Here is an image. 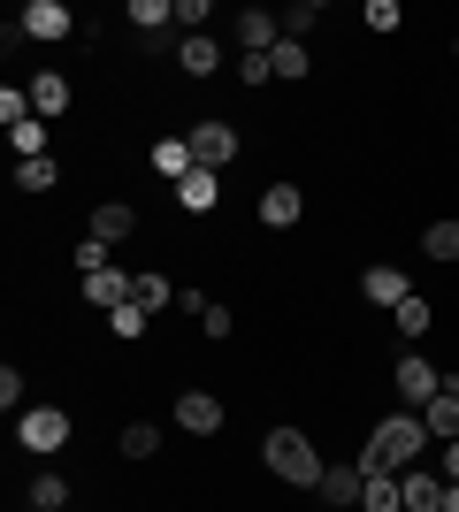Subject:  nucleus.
Instances as JSON below:
<instances>
[{"label": "nucleus", "mask_w": 459, "mask_h": 512, "mask_svg": "<svg viewBox=\"0 0 459 512\" xmlns=\"http://www.w3.org/2000/svg\"><path fill=\"white\" fill-rule=\"evenodd\" d=\"M421 444H429V428H421V413H391V421L368 436V451H360V467L368 474H406L421 459Z\"/></svg>", "instance_id": "obj_1"}, {"label": "nucleus", "mask_w": 459, "mask_h": 512, "mask_svg": "<svg viewBox=\"0 0 459 512\" xmlns=\"http://www.w3.org/2000/svg\"><path fill=\"white\" fill-rule=\"evenodd\" d=\"M261 459H268V474H276V482H299V490H322V451L306 444L299 428H268Z\"/></svg>", "instance_id": "obj_2"}, {"label": "nucleus", "mask_w": 459, "mask_h": 512, "mask_svg": "<svg viewBox=\"0 0 459 512\" xmlns=\"http://www.w3.org/2000/svg\"><path fill=\"white\" fill-rule=\"evenodd\" d=\"M16 436H23V451H62L69 444V413L62 406H31L16 421Z\"/></svg>", "instance_id": "obj_3"}, {"label": "nucleus", "mask_w": 459, "mask_h": 512, "mask_svg": "<svg viewBox=\"0 0 459 512\" xmlns=\"http://www.w3.org/2000/svg\"><path fill=\"white\" fill-rule=\"evenodd\" d=\"M16 31H23V39H46V46H54V39H69V31H77V16H69L62 0H31V8L16 16Z\"/></svg>", "instance_id": "obj_4"}, {"label": "nucleus", "mask_w": 459, "mask_h": 512, "mask_svg": "<svg viewBox=\"0 0 459 512\" xmlns=\"http://www.w3.org/2000/svg\"><path fill=\"white\" fill-rule=\"evenodd\" d=\"M391 383H398V398H406V406H429V398L444 390V375H437L429 360H421V352H406V360L391 367Z\"/></svg>", "instance_id": "obj_5"}, {"label": "nucleus", "mask_w": 459, "mask_h": 512, "mask_svg": "<svg viewBox=\"0 0 459 512\" xmlns=\"http://www.w3.org/2000/svg\"><path fill=\"white\" fill-rule=\"evenodd\" d=\"M192 161L222 176L230 161H238V130H230V123H199V130H192Z\"/></svg>", "instance_id": "obj_6"}, {"label": "nucleus", "mask_w": 459, "mask_h": 512, "mask_svg": "<svg viewBox=\"0 0 459 512\" xmlns=\"http://www.w3.org/2000/svg\"><path fill=\"white\" fill-rule=\"evenodd\" d=\"M360 299L368 306H406L414 283H406V268H383V260H375V268H360Z\"/></svg>", "instance_id": "obj_7"}, {"label": "nucleus", "mask_w": 459, "mask_h": 512, "mask_svg": "<svg viewBox=\"0 0 459 512\" xmlns=\"http://www.w3.org/2000/svg\"><path fill=\"white\" fill-rule=\"evenodd\" d=\"M238 46H245V54H276V46H284V16L245 8V16H238Z\"/></svg>", "instance_id": "obj_8"}, {"label": "nucleus", "mask_w": 459, "mask_h": 512, "mask_svg": "<svg viewBox=\"0 0 459 512\" xmlns=\"http://www.w3.org/2000/svg\"><path fill=\"white\" fill-rule=\"evenodd\" d=\"M176 428L215 436V428H222V398H215V390H184V398H176Z\"/></svg>", "instance_id": "obj_9"}, {"label": "nucleus", "mask_w": 459, "mask_h": 512, "mask_svg": "<svg viewBox=\"0 0 459 512\" xmlns=\"http://www.w3.org/2000/svg\"><path fill=\"white\" fill-rule=\"evenodd\" d=\"M131 268H100V276H85V299L100 306V314H115V306H131Z\"/></svg>", "instance_id": "obj_10"}, {"label": "nucleus", "mask_w": 459, "mask_h": 512, "mask_svg": "<svg viewBox=\"0 0 459 512\" xmlns=\"http://www.w3.org/2000/svg\"><path fill=\"white\" fill-rule=\"evenodd\" d=\"M360 490H368V467H360V459L322 467V497H329V505H360Z\"/></svg>", "instance_id": "obj_11"}, {"label": "nucleus", "mask_w": 459, "mask_h": 512, "mask_svg": "<svg viewBox=\"0 0 459 512\" xmlns=\"http://www.w3.org/2000/svg\"><path fill=\"white\" fill-rule=\"evenodd\" d=\"M299 214H306L299 184H268V192H261V222H268V230H291Z\"/></svg>", "instance_id": "obj_12"}, {"label": "nucleus", "mask_w": 459, "mask_h": 512, "mask_svg": "<svg viewBox=\"0 0 459 512\" xmlns=\"http://www.w3.org/2000/svg\"><path fill=\"white\" fill-rule=\"evenodd\" d=\"M131 23H138V39H146V46H169L176 8H169V0H131Z\"/></svg>", "instance_id": "obj_13"}, {"label": "nucleus", "mask_w": 459, "mask_h": 512, "mask_svg": "<svg viewBox=\"0 0 459 512\" xmlns=\"http://www.w3.org/2000/svg\"><path fill=\"white\" fill-rule=\"evenodd\" d=\"M131 230H138V207H123V199H108V207H92V237H100V245H123Z\"/></svg>", "instance_id": "obj_14"}, {"label": "nucleus", "mask_w": 459, "mask_h": 512, "mask_svg": "<svg viewBox=\"0 0 459 512\" xmlns=\"http://www.w3.org/2000/svg\"><path fill=\"white\" fill-rule=\"evenodd\" d=\"M421 428H429V436H444V444H459V390H437V398L421 406Z\"/></svg>", "instance_id": "obj_15"}, {"label": "nucleus", "mask_w": 459, "mask_h": 512, "mask_svg": "<svg viewBox=\"0 0 459 512\" xmlns=\"http://www.w3.org/2000/svg\"><path fill=\"white\" fill-rule=\"evenodd\" d=\"M398 490H406V512H437L444 505V482H437V474H421V467L398 474Z\"/></svg>", "instance_id": "obj_16"}, {"label": "nucleus", "mask_w": 459, "mask_h": 512, "mask_svg": "<svg viewBox=\"0 0 459 512\" xmlns=\"http://www.w3.org/2000/svg\"><path fill=\"white\" fill-rule=\"evenodd\" d=\"M153 169L169 176V184H184V176L199 169V161H192V138H161V146H153Z\"/></svg>", "instance_id": "obj_17"}, {"label": "nucleus", "mask_w": 459, "mask_h": 512, "mask_svg": "<svg viewBox=\"0 0 459 512\" xmlns=\"http://www.w3.org/2000/svg\"><path fill=\"white\" fill-rule=\"evenodd\" d=\"M31 115H69V77H31Z\"/></svg>", "instance_id": "obj_18"}, {"label": "nucleus", "mask_w": 459, "mask_h": 512, "mask_svg": "<svg viewBox=\"0 0 459 512\" xmlns=\"http://www.w3.org/2000/svg\"><path fill=\"white\" fill-rule=\"evenodd\" d=\"M131 299L146 306V314H161V306H176V283L161 276V268H138V283H131Z\"/></svg>", "instance_id": "obj_19"}, {"label": "nucleus", "mask_w": 459, "mask_h": 512, "mask_svg": "<svg viewBox=\"0 0 459 512\" xmlns=\"http://www.w3.org/2000/svg\"><path fill=\"white\" fill-rule=\"evenodd\" d=\"M360 512H406V490H398V474H368V490H360Z\"/></svg>", "instance_id": "obj_20"}, {"label": "nucleus", "mask_w": 459, "mask_h": 512, "mask_svg": "<svg viewBox=\"0 0 459 512\" xmlns=\"http://www.w3.org/2000/svg\"><path fill=\"white\" fill-rule=\"evenodd\" d=\"M176 62L192 69V77H215V69H222V46L207 39V31H199V39H184V46H176Z\"/></svg>", "instance_id": "obj_21"}, {"label": "nucleus", "mask_w": 459, "mask_h": 512, "mask_svg": "<svg viewBox=\"0 0 459 512\" xmlns=\"http://www.w3.org/2000/svg\"><path fill=\"white\" fill-rule=\"evenodd\" d=\"M215 192H222V184H215V169H192V176H184V184H176V207L207 214V207H215Z\"/></svg>", "instance_id": "obj_22"}, {"label": "nucleus", "mask_w": 459, "mask_h": 512, "mask_svg": "<svg viewBox=\"0 0 459 512\" xmlns=\"http://www.w3.org/2000/svg\"><path fill=\"white\" fill-rule=\"evenodd\" d=\"M421 253L437 260V268H452L459 260V222H429V230H421Z\"/></svg>", "instance_id": "obj_23"}, {"label": "nucleus", "mask_w": 459, "mask_h": 512, "mask_svg": "<svg viewBox=\"0 0 459 512\" xmlns=\"http://www.w3.org/2000/svg\"><path fill=\"white\" fill-rule=\"evenodd\" d=\"M115 451H123V459H153V451H161V428H153V421H131L123 436H115Z\"/></svg>", "instance_id": "obj_24"}, {"label": "nucleus", "mask_w": 459, "mask_h": 512, "mask_svg": "<svg viewBox=\"0 0 459 512\" xmlns=\"http://www.w3.org/2000/svg\"><path fill=\"white\" fill-rule=\"evenodd\" d=\"M62 505H69L62 474H31V512H62Z\"/></svg>", "instance_id": "obj_25"}, {"label": "nucleus", "mask_w": 459, "mask_h": 512, "mask_svg": "<svg viewBox=\"0 0 459 512\" xmlns=\"http://www.w3.org/2000/svg\"><path fill=\"white\" fill-rule=\"evenodd\" d=\"M268 69H276L284 85H299V77H306V39H284L276 54H268Z\"/></svg>", "instance_id": "obj_26"}, {"label": "nucleus", "mask_w": 459, "mask_h": 512, "mask_svg": "<svg viewBox=\"0 0 459 512\" xmlns=\"http://www.w3.org/2000/svg\"><path fill=\"white\" fill-rule=\"evenodd\" d=\"M306 31H322V0H291L284 8V39H306Z\"/></svg>", "instance_id": "obj_27"}, {"label": "nucleus", "mask_w": 459, "mask_h": 512, "mask_svg": "<svg viewBox=\"0 0 459 512\" xmlns=\"http://www.w3.org/2000/svg\"><path fill=\"white\" fill-rule=\"evenodd\" d=\"M0 123H8V130L39 123V115H31V85H8V92H0Z\"/></svg>", "instance_id": "obj_28"}, {"label": "nucleus", "mask_w": 459, "mask_h": 512, "mask_svg": "<svg viewBox=\"0 0 459 512\" xmlns=\"http://www.w3.org/2000/svg\"><path fill=\"white\" fill-rule=\"evenodd\" d=\"M391 321H398V337H429V299H406V306H391Z\"/></svg>", "instance_id": "obj_29"}, {"label": "nucleus", "mask_w": 459, "mask_h": 512, "mask_svg": "<svg viewBox=\"0 0 459 512\" xmlns=\"http://www.w3.org/2000/svg\"><path fill=\"white\" fill-rule=\"evenodd\" d=\"M230 329H238V314H230V306H222V299H207V306H199V337H230Z\"/></svg>", "instance_id": "obj_30"}, {"label": "nucleus", "mask_w": 459, "mask_h": 512, "mask_svg": "<svg viewBox=\"0 0 459 512\" xmlns=\"http://www.w3.org/2000/svg\"><path fill=\"white\" fill-rule=\"evenodd\" d=\"M16 184L23 192H54V161H46V153L39 161H16Z\"/></svg>", "instance_id": "obj_31"}, {"label": "nucleus", "mask_w": 459, "mask_h": 512, "mask_svg": "<svg viewBox=\"0 0 459 512\" xmlns=\"http://www.w3.org/2000/svg\"><path fill=\"white\" fill-rule=\"evenodd\" d=\"M108 329H115V337H146V306H115V314H108Z\"/></svg>", "instance_id": "obj_32"}, {"label": "nucleus", "mask_w": 459, "mask_h": 512, "mask_svg": "<svg viewBox=\"0 0 459 512\" xmlns=\"http://www.w3.org/2000/svg\"><path fill=\"white\" fill-rule=\"evenodd\" d=\"M238 77H245L253 92H261V85H276V69H268V54H238Z\"/></svg>", "instance_id": "obj_33"}, {"label": "nucleus", "mask_w": 459, "mask_h": 512, "mask_svg": "<svg viewBox=\"0 0 459 512\" xmlns=\"http://www.w3.org/2000/svg\"><path fill=\"white\" fill-rule=\"evenodd\" d=\"M8 138H16L23 161H39V153H46V123H23V130H8Z\"/></svg>", "instance_id": "obj_34"}, {"label": "nucleus", "mask_w": 459, "mask_h": 512, "mask_svg": "<svg viewBox=\"0 0 459 512\" xmlns=\"http://www.w3.org/2000/svg\"><path fill=\"white\" fill-rule=\"evenodd\" d=\"M77 268H85V276H100V268H108V245H100V237H85V245H77Z\"/></svg>", "instance_id": "obj_35"}, {"label": "nucleus", "mask_w": 459, "mask_h": 512, "mask_svg": "<svg viewBox=\"0 0 459 512\" xmlns=\"http://www.w3.org/2000/svg\"><path fill=\"white\" fill-rule=\"evenodd\" d=\"M368 31H398V0H368Z\"/></svg>", "instance_id": "obj_36"}, {"label": "nucleus", "mask_w": 459, "mask_h": 512, "mask_svg": "<svg viewBox=\"0 0 459 512\" xmlns=\"http://www.w3.org/2000/svg\"><path fill=\"white\" fill-rule=\"evenodd\" d=\"M0 406H8V413L23 406V375H16V367H0Z\"/></svg>", "instance_id": "obj_37"}, {"label": "nucleus", "mask_w": 459, "mask_h": 512, "mask_svg": "<svg viewBox=\"0 0 459 512\" xmlns=\"http://www.w3.org/2000/svg\"><path fill=\"white\" fill-rule=\"evenodd\" d=\"M444 482H459V444H452V451H444Z\"/></svg>", "instance_id": "obj_38"}, {"label": "nucleus", "mask_w": 459, "mask_h": 512, "mask_svg": "<svg viewBox=\"0 0 459 512\" xmlns=\"http://www.w3.org/2000/svg\"><path fill=\"white\" fill-rule=\"evenodd\" d=\"M437 512H459V482H444V505Z\"/></svg>", "instance_id": "obj_39"}]
</instances>
